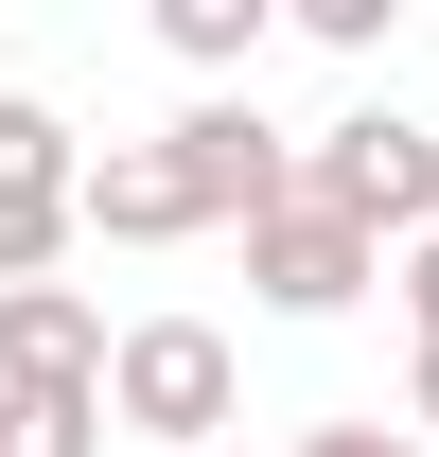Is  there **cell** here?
Listing matches in <instances>:
<instances>
[{
    "label": "cell",
    "instance_id": "6da1fadb",
    "mask_svg": "<svg viewBox=\"0 0 439 457\" xmlns=\"http://www.w3.org/2000/svg\"><path fill=\"white\" fill-rule=\"evenodd\" d=\"M281 194H299V141H281L264 106H176L159 141H106L88 159V246H194V228H264Z\"/></svg>",
    "mask_w": 439,
    "mask_h": 457
},
{
    "label": "cell",
    "instance_id": "7a4b0ae2",
    "mask_svg": "<svg viewBox=\"0 0 439 457\" xmlns=\"http://www.w3.org/2000/svg\"><path fill=\"white\" fill-rule=\"evenodd\" d=\"M299 194H317V212H352L386 264H404V246L439 228V123H404V106H352V123H317V141H299Z\"/></svg>",
    "mask_w": 439,
    "mask_h": 457
},
{
    "label": "cell",
    "instance_id": "3957f363",
    "mask_svg": "<svg viewBox=\"0 0 439 457\" xmlns=\"http://www.w3.org/2000/svg\"><path fill=\"white\" fill-rule=\"evenodd\" d=\"M106 422H141L159 457H211V422H246V370H228V335H211V317H123Z\"/></svg>",
    "mask_w": 439,
    "mask_h": 457
},
{
    "label": "cell",
    "instance_id": "277c9868",
    "mask_svg": "<svg viewBox=\"0 0 439 457\" xmlns=\"http://www.w3.org/2000/svg\"><path fill=\"white\" fill-rule=\"evenodd\" d=\"M88 228V159H70V123L36 88H0V299L54 282V246Z\"/></svg>",
    "mask_w": 439,
    "mask_h": 457
},
{
    "label": "cell",
    "instance_id": "5b68a950",
    "mask_svg": "<svg viewBox=\"0 0 439 457\" xmlns=\"http://www.w3.org/2000/svg\"><path fill=\"white\" fill-rule=\"evenodd\" d=\"M246 282H264V317H352V299L386 282V246L352 212H317V194H281V212L246 228Z\"/></svg>",
    "mask_w": 439,
    "mask_h": 457
},
{
    "label": "cell",
    "instance_id": "8992f818",
    "mask_svg": "<svg viewBox=\"0 0 439 457\" xmlns=\"http://www.w3.org/2000/svg\"><path fill=\"white\" fill-rule=\"evenodd\" d=\"M123 335H106V299L88 282H18L0 299V387H106Z\"/></svg>",
    "mask_w": 439,
    "mask_h": 457
},
{
    "label": "cell",
    "instance_id": "52a82bcc",
    "mask_svg": "<svg viewBox=\"0 0 439 457\" xmlns=\"http://www.w3.org/2000/svg\"><path fill=\"white\" fill-rule=\"evenodd\" d=\"M0 457H106V387H0Z\"/></svg>",
    "mask_w": 439,
    "mask_h": 457
},
{
    "label": "cell",
    "instance_id": "ba28073f",
    "mask_svg": "<svg viewBox=\"0 0 439 457\" xmlns=\"http://www.w3.org/2000/svg\"><path fill=\"white\" fill-rule=\"evenodd\" d=\"M159 36L194 71H246V54H264V0H159Z\"/></svg>",
    "mask_w": 439,
    "mask_h": 457
},
{
    "label": "cell",
    "instance_id": "9c48e42d",
    "mask_svg": "<svg viewBox=\"0 0 439 457\" xmlns=\"http://www.w3.org/2000/svg\"><path fill=\"white\" fill-rule=\"evenodd\" d=\"M299 457H439V440H422V422H317Z\"/></svg>",
    "mask_w": 439,
    "mask_h": 457
},
{
    "label": "cell",
    "instance_id": "30bf717a",
    "mask_svg": "<svg viewBox=\"0 0 439 457\" xmlns=\"http://www.w3.org/2000/svg\"><path fill=\"white\" fill-rule=\"evenodd\" d=\"M386 299H404V317H422V352H439V228L404 246V264H386Z\"/></svg>",
    "mask_w": 439,
    "mask_h": 457
}]
</instances>
